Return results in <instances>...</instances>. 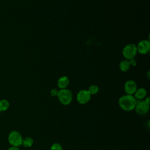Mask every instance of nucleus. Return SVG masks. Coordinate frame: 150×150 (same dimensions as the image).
Returning a JSON list of instances; mask_svg holds the SVG:
<instances>
[{
    "mask_svg": "<svg viewBox=\"0 0 150 150\" xmlns=\"http://www.w3.org/2000/svg\"><path fill=\"white\" fill-rule=\"evenodd\" d=\"M91 96V95L87 90H81L77 94L76 99L79 104H85L90 101Z\"/></svg>",
    "mask_w": 150,
    "mask_h": 150,
    "instance_id": "6",
    "label": "nucleus"
},
{
    "mask_svg": "<svg viewBox=\"0 0 150 150\" xmlns=\"http://www.w3.org/2000/svg\"><path fill=\"white\" fill-rule=\"evenodd\" d=\"M7 150H20V149H19V148L18 147L12 146L10 148H9Z\"/></svg>",
    "mask_w": 150,
    "mask_h": 150,
    "instance_id": "18",
    "label": "nucleus"
},
{
    "mask_svg": "<svg viewBox=\"0 0 150 150\" xmlns=\"http://www.w3.org/2000/svg\"><path fill=\"white\" fill-rule=\"evenodd\" d=\"M57 97L60 103L64 105L70 104L73 100V94L71 91L67 88L60 89L58 91Z\"/></svg>",
    "mask_w": 150,
    "mask_h": 150,
    "instance_id": "2",
    "label": "nucleus"
},
{
    "mask_svg": "<svg viewBox=\"0 0 150 150\" xmlns=\"http://www.w3.org/2000/svg\"><path fill=\"white\" fill-rule=\"evenodd\" d=\"M134 109L138 115H145L149 111V104L146 103L145 100H137Z\"/></svg>",
    "mask_w": 150,
    "mask_h": 150,
    "instance_id": "5",
    "label": "nucleus"
},
{
    "mask_svg": "<svg viewBox=\"0 0 150 150\" xmlns=\"http://www.w3.org/2000/svg\"><path fill=\"white\" fill-rule=\"evenodd\" d=\"M122 55L126 60L134 59L137 53V46L134 43H129L124 46L122 49Z\"/></svg>",
    "mask_w": 150,
    "mask_h": 150,
    "instance_id": "4",
    "label": "nucleus"
},
{
    "mask_svg": "<svg viewBox=\"0 0 150 150\" xmlns=\"http://www.w3.org/2000/svg\"><path fill=\"white\" fill-rule=\"evenodd\" d=\"M134 94V97L137 100H142L144 99L147 94L146 90L144 88H137L135 91Z\"/></svg>",
    "mask_w": 150,
    "mask_h": 150,
    "instance_id": "9",
    "label": "nucleus"
},
{
    "mask_svg": "<svg viewBox=\"0 0 150 150\" xmlns=\"http://www.w3.org/2000/svg\"><path fill=\"white\" fill-rule=\"evenodd\" d=\"M124 88L125 93L129 95H133L138 88L136 83L132 80L127 81L124 84Z\"/></svg>",
    "mask_w": 150,
    "mask_h": 150,
    "instance_id": "8",
    "label": "nucleus"
},
{
    "mask_svg": "<svg viewBox=\"0 0 150 150\" xmlns=\"http://www.w3.org/2000/svg\"><path fill=\"white\" fill-rule=\"evenodd\" d=\"M9 107V103L6 99L0 100V111H5Z\"/></svg>",
    "mask_w": 150,
    "mask_h": 150,
    "instance_id": "13",
    "label": "nucleus"
},
{
    "mask_svg": "<svg viewBox=\"0 0 150 150\" xmlns=\"http://www.w3.org/2000/svg\"><path fill=\"white\" fill-rule=\"evenodd\" d=\"M137 52L142 54H146L150 50V42L148 40H141L137 46Z\"/></svg>",
    "mask_w": 150,
    "mask_h": 150,
    "instance_id": "7",
    "label": "nucleus"
},
{
    "mask_svg": "<svg viewBox=\"0 0 150 150\" xmlns=\"http://www.w3.org/2000/svg\"><path fill=\"white\" fill-rule=\"evenodd\" d=\"M8 140L9 143L13 146L19 147L22 145L23 138L19 131H12L8 135Z\"/></svg>",
    "mask_w": 150,
    "mask_h": 150,
    "instance_id": "3",
    "label": "nucleus"
},
{
    "mask_svg": "<svg viewBox=\"0 0 150 150\" xmlns=\"http://www.w3.org/2000/svg\"><path fill=\"white\" fill-rule=\"evenodd\" d=\"M69 84V79L67 76H63L60 77L57 80V86L60 89L66 88Z\"/></svg>",
    "mask_w": 150,
    "mask_h": 150,
    "instance_id": "10",
    "label": "nucleus"
},
{
    "mask_svg": "<svg viewBox=\"0 0 150 150\" xmlns=\"http://www.w3.org/2000/svg\"><path fill=\"white\" fill-rule=\"evenodd\" d=\"M128 61H129L130 66H135L137 64V62H136V60H135L134 59L129 60Z\"/></svg>",
    "mask_w": 150,
    "mask_h": 150,
    "instance_id": "17",
    "label": "nucleus"
},
{
    "mask_svg": "<svg viewBox=\"0 0 150 150\" xmlns=\"http://www.w3.org/2000/svg\"><path fill=\"white\" fill-rule=\"evenodd\" d=\"M50 150H63V147L60 144L55 142L51 145Z\"/></svg>",
    "mask_w": 150,
    "mask_h": 150,
    "instance_id": "15",
    "label": "nucleus"
},
{
    "mask_svg": "<svg viewBox=\"0 0 150 150\" xmlns=\"http://www.w3.org/2000/svg\"><path fill=\"white\" fill-rule=\"evenodd\" d=\"M130 67V64H129V61L128 60H122L120 63V64H119V68L121 70V71H127L129 70Z\"/></svg>",
    "mask_w": 150,
    "mask_h": 150,
    "instance_id": "11",
    "label": "nucleus"
},
{
    "mask_svg": "<svg viewBox=\"0 0 150 150\" xmlns=\"http://www.w3.org/2000/svg\"><path fill=\"white\" fill-rule=\"evenodd\" d=\"M137 100L132 95L125 94L120 97L118 105L120 107L125 111H130L134 110Z\"/></svg>",
    "mask_w": 150,
    "mask_h": 150,
    "instance_id": "1",
    "label": "nucleus"
},
{
    "mask_svg": "<svg viewBox=\"0 0 150 150\" xmlns=\"http://www.w3.org/2000/svg\"><path fill=\"white\" fill-rule=\"evenodd\" d=\"M57 93H58V90L56 88H53L50 90V94L53 97H55V96H57Z\"/></svg>",
    "mask_w": 150,
    "mask_h": 150,
    "instance_id": "16",
    "label": "nucleus"
},
{
    "mask_svg": "<svg viewBox=\"0 0 150 150\" xmlns=\"http://www.w3.org/2000/svg\"><path fill=\"white\" fill-rule=\"evenodd\" d=\"M33 144V139L32 137H27L23 139L22 145L25 148H30Z\"/></svg>",
    "mask_w": 150,
    "mask_h": 150,
    "instance_id": "12",
    "label": "nucleus"
},
{
    "mask_svg": "<svg viewBox=\"0 0 150 150\" xmlns=\"http://www.w3.org/2000/svg\"><path fill=\"white\" fill-rule=\"evenodd\" d=\"M91 95H94L97 94L99 91V88L97 85L93 84L89 87L88 89L87 90Z\"/></svg>",
    "mask_w": 150,
    "mask_h": 150,
    "instance_id": "14",
    "label": "nucleus"
}]
</instances>
